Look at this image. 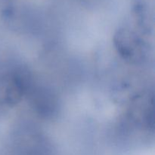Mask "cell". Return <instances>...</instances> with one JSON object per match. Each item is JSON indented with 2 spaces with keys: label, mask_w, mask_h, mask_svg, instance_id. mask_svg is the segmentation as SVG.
I'll return each instance as SVG.
<instances>
[{
  "label": "cell",
  "mask_w": 155,
  "mask_h": 155,
  "mask_svg": "<svg viewBox=\"0 0 155 155\" xmlns=\"http://www.w3.org/2000/svg\"><path fill=\"white\" fill-rule=\"evenodd\" d=\"M27 86L22 77L14 74L0 79V113L12 108L21 100Z\"/></svg>",
  "instance_id": "cell-1"
},
{
  "label": "cell",
  "mask_w": 155,
  "mask_h": 155,
  "mask_svg": "<svg viewBox=\"0 0 155 155\" xmlns=\"http://www.w3.org/2000/svg\"><path fill=\"white\" fill-rule=\"evenodd\" d=\"M116 42L119 51L126 58L137 61L142 56L143 42L135 32L130 29L120 30L117 36Z\"/></svg>",
  "instance_id": "cell-2"
},
{
  "label": "cell",
  "mask_w": 155,
  "mask_h": 155,
  "mask_svg": "<svg viewBox=\"0 0 155 155\" xmlns=\"http://www.w3.org/2000/svg\"><path fill=\"white\" fill-rule=\"evenodd\" d=\"M15 145L18 155H51L48 142L36 133H28L19 136Z\"/></svg>",
  "instance_id": "cell-3"
}]
</instances>
